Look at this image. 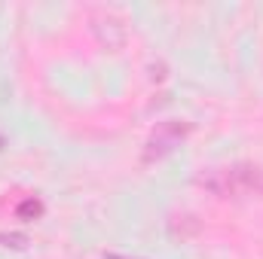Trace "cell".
<instances>
[{"instance_id": "1", "label": "cell", "mask_w": 263, "mask_h": 259, "mask_svg": "<svg viewBox=\"0 0 263 259\" xmlns=\"http://www.w3.org/2000/svg\"><path fill=\"white\" fill-rule=\"evenodd\" d=\"M89 31L95 37V43L101 49H107V52H120L129 43V28L114 12H92L89 15Z\"/></svg>"}, {"instance_id": "2", "label": "cell", "mask_w": 263, "mask_h": 259, "mask_svg": "<svg viewBox=\"0 0 263 259\" xmlns=\"http://www.w3.org/2000/svg\"><path fill=\"white\" fill-rule=\"evenodd\" d=\"M187 131H190V125H184V122H165V125H159V128L150 134V140L144 143V162L150 165V162L165 159L187 137Z\"/></svg>"}, {"instance_id": "3", "label": "cell", "mask_w": 263, "mask_h": 259, "mask_svg": "<svg viewBox=\"0 0 263 259\" xmlns=\"http://www.w3.org/2000/svg\"><path fill=\"white\" fill-rule=\"evenodd\" d=\"M233 198H263V168L254 162H236L227 168Z\"/></svg>"}, {"instance_id": "4", "label": "cell", "mask_w": 263, "mask_h": 259, "mask_svg": "<svg viewBox=\"0 0 263 259\" xmlns=\"http://www.w3.org/2000/svg\"><path fill=\"white\" fill-rule=\"evenodd\" d=\"M196 186L205 189L208 195L214 198H233V186H230V174L227 168H208L196 177Z\"/></svg>"}, {"instance_id": "5", "label": "cell", "mask_w": 263, "mask_h": 259, "mask_svg": "<svg viewBox=\"0 0 263 259\" xmlns=\"http://www.w3.org/2000/svg\"><path fill=\"white\" fill-rule=\"evenodd\" d=\"M199 232H202V220L196 213H178L168 223V235L175 241H190V238H196Z\"/></svg>"}, {"instance_id": "6", "label": "cell", "mask_w": 263, "mask_h": 259, "mask_svg": "<svg viewBox=\"0 0 263 259\" xmlns=\"http://www.w3.org/2000/svg\"><path fill=\"white\" fill-rule=\"evenodd\" d=\"M0 244L9 247V250H25L31 244V238L25 232H0Z\"/></svg>"}, {"instance_id": "7", "label": "cell", "mask_w": 263, "mask_h": 259, "mask_svg": "<svg viewBox=\"0 0 263 259\" xmlns=\"http://www.w3.org/2000/svg\"><path fill=\"white\" fill-rule=\"evenodd\" d=\"M147 79H150V82H165V79H168V64H165L162 58L150 61V64H147Z\"/></svg>"}, {"instance_id": "8", "label": "cell", "mask_w": 263, "mask_h": 259, "mask_svg": "<svg viewBox=\"0 0 263 259\" xmlns=\"http://www.w3.org/2000/svg\"><path fill=\"white\" fill-rule=\"evenodd\" d=\"M40 210H43V204L34 201V198H28V201L18 207V217H40Z\"/></svg>"}, {"instance_id": "9", "label": "cell", "mask_w": 263, "mask_h": 259, "mask_svg": "<svg viewBox=\"0 0 263 259\" xmlns=\"http://www.w3.org/2000/svg\"><path fill=\"white\" fill-rule=\"evenodd\" d=\"M104 259H132V256H123V253H107Z\"/></svg>"}]
</instances>
